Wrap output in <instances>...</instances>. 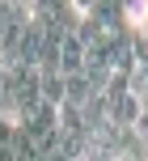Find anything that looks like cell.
<instances>
[{"label":"cell","mask_w":148,"mask_h":161,"mask_svg":"<svg viewBox=\"0 0 148 161\" xmlns=\"http://www.w3.org/2000/svg\"><path fill=\"white\" fill-rule=\"evenodd\" d=\"M102 102H106V123H110V127H119V131L135 127V119H140V102H135V93H131V85H127L123 72L110 76Z\"/></svg>","instance_id":"cell-1"},{"label":"cell","mask_w":148,"mask_h":161,"mask_svg":"<svg viewBox=\"0 0 148 161\" xmlns=\"http://www.w3.org/2000/svg\"><path fill=\"white\" fill-rule=\"evenodd\" d=\"M38 89H42V102L47 106H64V76L59 72H38Z\"/></svg>","instance_id":"cell-2"},{"label":"cell","mask_w":148,"mask_h":161,"mask_svg":"<svg viewBox=\"0 0 148 161\" xmlns=\"http://www.w3.org/2000/svg\"><path fill=\"white\" fill-rule=\"evenodd\" d=\"M0 161H17V127L0 114Z\"/></svg>","instance_id":"cell-3"}]
</instances>
